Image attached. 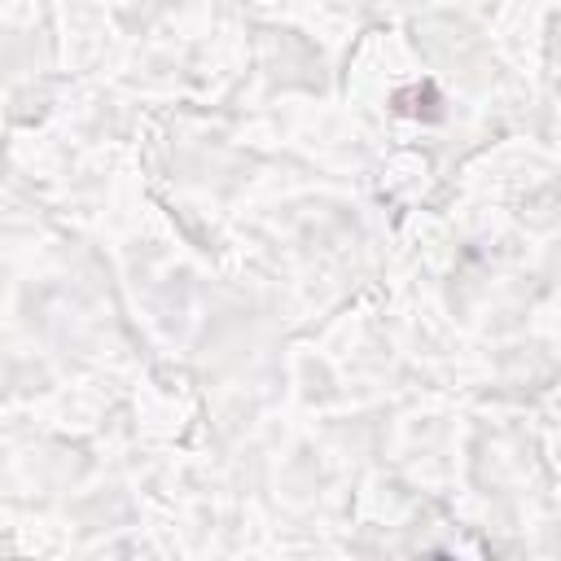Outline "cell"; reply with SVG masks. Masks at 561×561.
I'll return each mask as SVG.
<instances>
[{
	"instance_id": "6da1fadb",
	"label": "cell",
	"mask_w": 561,
	"mask_h": 561,
	"mask_svg": "<svg viewBox=\"0 0 561 561\" xmlns=\"http://www.w3.org/2000/svg\"><path fill=\"white\" fill-rule=\"evenodd\" d=\"M394 110L403 118H438V88L434 83L403 88V92H394Z\"/></svg>"
}]
</instances>
